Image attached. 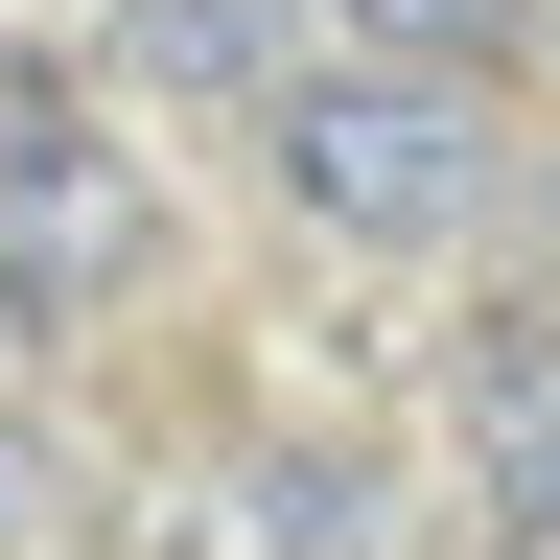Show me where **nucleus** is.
Segmentation results:
<instances>
[{
  "label": "nucleus",
  "instance_id": "1",
  "mask_svg": "<svg viewBox=\"0 0 560 560\" xmlns=\"http://www.w3.org/2000/svg\"><path fill=\"white\" fill-rule=\"evenodd\" d=\"M257 164H280V210H327V234L444 257L490 210V117H467V70H420V47H350V70L280 47L257 70Z\"/></svg>",
  "mask_w": 560,
  "mask_h": 560
},
{
  "label": "nucleus",
  "instance_id": "2",
  "mask_svg": "<svg viewBox=\"0 0 560 560\" xmlns=\"http://www.w3.org/2000/svg\"><path fill=\"white\" fill-rule=\"evenodd\" d=\"M140 257H164V210H140L117 117H94V94H24V70H0V280H24L47 327H94Z\"/></svg>",
  "mask_w": 560,
  "mask_h": 560
},
{
  "label": "nucleus",
  "instance_id": "3",
  "mask_svg": "<svg viewBox=\"0 0 560 560\" xmlns=\"http://www.w3.org/2000/svg\"><path fill=\"white\" fill-rule=\"evenodd\" d=\"M467 514L560 537V350L537 327H467Z\"/></svg>",
  "mask_w": 560,
  "mask_h": 560
},
{
  "label": "nucleus",
  "instance_id": "4",
  "mask_svg": "<svg viewBox=\"0 0 560 560\" xmlns=\"http://www.w3.org/2000/svg\"><path fill=\"white\" fill-rule=\"evenodd\" d=\"M117 70H140V94H257V70H280V0H117Z\"/></svg>",
  "mask_w": 560,
  "mask_h": 560
},
{
  "label": "nucleus",
  "instance_id": "5",
  "mask_svg": "<svg viewBox=\"0 0 560 560\" xmlns=\"http://www.w3.org/2000/svg\"><path fill=\"white\" fill-rule=\"evenodd\" d=\"M350 47H420V70H514L537 0H350Z\"/></svg>",
  "mask_w": 560,
  "mask_h": 560
},
{
  "label": "nucleus",
  "instance_id": "6",
  "mask_svg": "<svg viewBox=\"0 0 560 560\" xmlns=\"http://www.w3.org/2000/svg\"><path fill=\"white\" fill-rule=\"evenodd\" d=\"M234 537H374V467H327V444H304V467H257V490H234Z\"/></svg>",
  "mask_w": 560,
  "mask_h": 560
},
{
  "label": "nucleus",
  "instance_id": "7",
  "mask_svg": "<svg viewBox=\"0 0 560 560\" xmlns=\"http://www.w3.org/2000/svg\"><path fill=\"white\" fill-rule=\"evenodd\" d=\"M0 537H70V467L24 444V420H0Z\"/></svg>",
  "mask_w": 560,
  "mask_h": 560
},
{
  "label": "nucleus",
  "instance_id": "8",
  "mask_svg": "<svg viewBox=\"0 0 560 560\" xmlns=\"http://www.w3.org/2000/svg\"><path fill=\"white\" fill-rule=\"evenodd\" d=\"M24 327H47V304H24V280H0V350H24Z\"/></svg>",
  "mask_w": 560,
  "mask_h": 560
}]
</instances>
